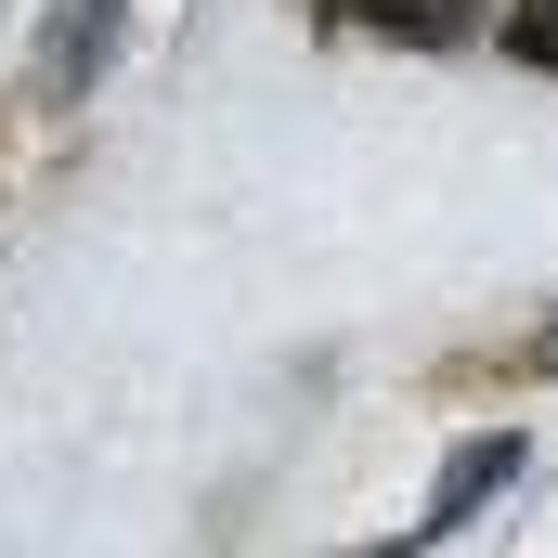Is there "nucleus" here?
I'll return each instance as SVG.
<instances>
[{"mask_svg": "<svg viewBox=\"0 0 558 558\" xmlns=\"http://www.w3.org/2000/svg\"><path fill=\"white\" fill-rule=\"evenodd\" d=\"M507 52H520V65H558V0H520V13H507Z\"/></svg>", "mask_w": 558, "mask_h": 558, "instance_id": "nucleus-4", "label": "nucleus"}, {"mask_svg": "<svg viewBox=\"0 0 558 558\" xmlns=\"http://www.w3.org/2000/svg\"><path fill=\"white\" fill-rule=\"evenodd\" d=\"M520 454H533L520 428H494V441H454V468H441V494H428V520L403 533V546H441L454 520H481V494H507V481H520Z\"/></svg>", "mask_w": 558, "mask_h": 558, "instance_id": "nucleus-2", "label": "nucleus"}, {"mask_svg": "<svg viewBox=\"0 0 558 558\" xmlns=\"http://www.w3.org/2000/svg\"><path fill=\"white\" fill-rule=\"evenodd\" d=\"M118 13H131V0H52V26H39V92H52V105H78V92L118 65Z\"/></svg>", "mask_w": 558, "mask_h": 558, "instance_id": "nucleus-1", "label": "nucleus"}, {"mask_svg": "<svg viewBox=\"0 0 558 558\" xmlns=\"http://www.w3.org/2000/svg\"><path fill=\"white\" fill-rule=\"evenodd\" d=\"M390 39H416V52H454V39H481V0H364Z\"/></svg>", "mask_w": 558, "mask_h": 558, "instance_id": "nucleus-3", "label": "nucleus"}]
</instances>
